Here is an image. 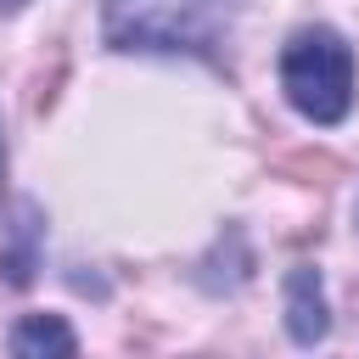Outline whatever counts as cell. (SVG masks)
<instances>
[{
	"label": "cell",
	"mask_w": 359,
	"mask_h": 359,
	"mask_svg": "<svg viewBox=\"0 0 359 359\" xmlns=\"http://www.w3.org/2000/svg\"><path fill=\"white\" fill-rule=\"evenodd\" d=\"M34 0H0V17H17V11H28Z\"/></svg>",
	"instance_id": "5b68a950"
},
{
	"label": "cell",
	"mask_w": 359,
	"mask_h": 359,
	"mask_svg": "<svg viewBox=\"0 0 359 359\" xmlns=\"http://www.w3.org/2000/svg\"><path fill=\"white\" fill-rule=\"evenodd\" d=\"M6 348H11L17 359H45V353L73 359V353H79V331L67 325V314H22V320L11 325V337H6Z\"/></svg>",
	"instance_id": "277c9868"
},
{
	"label": "cell",
	"mask_w": 359,
	"mask_h": 359,
	"mask_svg": "<svg viewBox=\"0 0 359 359\" xmlns=\"http://www.w3.org/2000/svg\"><path fill=\"white\" fill-rule=\"evenodd\" d=\"M280 309H286V337L297 348H320L331 337V303H325V280L314 264H292L280 280Z\"/></svg>",
	"instance_id": "3957f363"
},
{
	"label": "cell",
	"mask_w": 359,
	"mask_h": 359,
	"mask_svg": "<svg viewBox=\"0 0 359 359\" xmlns=\"http://www.w3.org/2000/svg\"><path fill=\"white\" fill-rule=\"evenodd\" d=\"M0 196H6V129H0Z\"/></svg>",
	"instance_id": "8992f818"
},
{
	"label": "cell",
	"mask_w": 359,
	"mask_h": 359,
	"mask_svg": "<svg viewBox=\"0 0 359 359\" xmlns=\"http://www.w3.org/2000/svg\"><path fill=\"white\" fill-rule=\"evenodd\" d=\"M275 79H280L286 107H292L303 123L337 129V123L353 112V101H359V50L348 45L342 28H331V22H303V28L280 45Z\"/></svg>",
	"instance_id": "7a4b0ae2"
},
{
	"label": "cell",
	"mask_w": 359,
	"mask_h": 359,
	"mask_svg": "<svg viewBox=\"0 0 359 359\" xmlns=\"http://www.w3.org/2000/svg\"><path fill=\"white\" fill-rule=\"evenodd\" d=\"M241 0H101V45L118 56H219Z\"/></svg>",
	"instance_id": "6da1fadb"
}]
</instances>
